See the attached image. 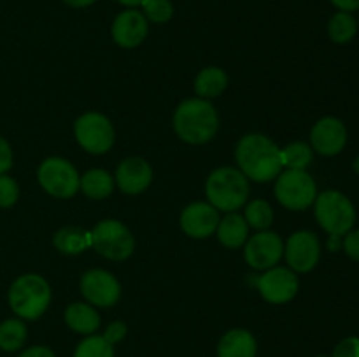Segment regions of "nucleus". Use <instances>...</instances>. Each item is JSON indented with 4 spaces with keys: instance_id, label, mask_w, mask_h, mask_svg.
I'll use <instances>...</instances> for the list:
<instances>
[{
    "instance_id": "34",
    "label": "nucleus",
    "mask_w": 359,
    "mask_h": 357,
    "mask_svg": "<svg viewBox=\"0 0 359 357\" xmlns=\"http://www.w3.org/2000/svg\"><path fill=\"white\" fill-rule=\"evenodd\" d=\"M13 149H11V144L7 142L6 136L0 135V175L7 174V172L13 168Z\"/></svg>"
},
{
    "instance_id": "40",
    "label": "nucleus",
    "mask_w": 359,
    "mask_h": 357,
    "mask_svg": "<svg viewBox=\"0 0 359 357\" xmlns=\"http://www.w3.org/2000/svg\"><path fill=\"white\" fill-rule=\"evenodd\" d=\"M353 170H354V174L359 175V156L353 161Z\"/></svg>"
},
{
    "instance_id": "23",
    "label": "nucleus",
    "mask_w": 359,
    "mask_h": 357,
    "mask_svg": "<svg viewBox=\"0 0 359 357\" xmlns=\"http://www.w3.org/2000/svg\"><path fill=\"white\" fill-rule=\"evenodd\" d=\"M81 189H83V192L88 198L104 200L112 195L114 178H112L109 172L102 170V168H93V170H88L81 177Z\"/></svg>"
},
{
    "instance_id": "16",
    "label": "nucleus",
    "mask_w": 359,
    "mask_h": 357,
    "mask_svg": "<svg viewBox=\"0 0 359 357\" xmlns=\"http://www.w3.org/2000/svg\"><path fill=\"white\" fill-rule=\"evenodd\" d=\"M219 210L209 202L189 203L181 214V227L191 238H209L219 224Z\"/></svg>"
},
{
    "instance_id": "13",
    "label": "nucleus",
    "mask_w": 359,
    "mask_h": 357,
    "mask_svg": "<svg viewBox=\"0 0 359 357\" xmlns=\"http://www.w3.org/2000/svg\"><path fill=\"white\" fill-rule=\"evenodd\" d=\"M81 293L86 298V301L93 307L100 308H111L121 298V286H119L118 279L112 273L105 272V270L95 268L88 270L83 276H81Z\"/></svg>"
},
{
    "instance_id": "5",
    "label": "nucleus",
    "mask_w": 359,
    "mask_h": 357,
    "mask_svg": "<svg viewBox=\"0 0 359 357\" xmlns=\"http://www.w3.org/2000/svg\"><path fill=\"white\" fill-rule=\"evenodd\" d=\"M314 214L319 226L328 234H344L356 223V209L344 192L337 189L319 192L314 202Z\"/></svg>"
},
{
    "instance_id": "11",
    "label": "nucleus",
    "mask_w": 359,
    "mask_h": 357,
    "mask_svg": "<svg viewBox=\"0 0 359 357\" xmlns=\"http://www.w3.org/2000/svg\"><path fill=\"white\" fill-rule=\"evenodd\" d=\"M284 255L283 238L273 231H258L248 238L244 244V259L251 268L265 270L273 268Z\"/></svg>"
},
{
    "instance_id": "18",
    "label": "nucleus",
    "mask_w": 359,
    "mask_h": 357,
    "mask_svg": "<svg viewBox=\"0 0 359 357\" xmlns=\"http://www.w3.org/2000/svg\"><path fill=\"white\" fill-rule=\"evenodd\" d=\"M216 354L217 357H256L258 343L248 329L235 328L221 336Z\"/></svg>"
},
{
    "instance_id": "6",
    "label": "nucleus",
    "mask_w": 359,
    "mask_h": 357,
    "mask_svg": "<svg viewBox=\"0 0 359 357\" xmlns=\"http://www.w3.org/2000/svg\"><path fill=\"white\" fill-rule=\"evenodd\" d=\"M276 198L284 209L302 212L314 205L318 198V186L305 170H286L277 175Z\"/></svg>"
},
{
    "instance_id": "29",
    "label": "nucleus",
    "mask_w": 359,
    "mask_h": 357,
    "mask_svg": "<svg viewBox=\"0 0 359 357\" xmlns=\"http://www.w3.org/2000/svg\"><path fill=\"white\" fill-rule=\"evenodd\" d=\"M142 10L140 13L146 16L147 21L151 23H167L174 16V6H172L170 0H144L140 4Z\"/></svg>"
},
{
    "instance_id": "17",
    "label": "nucleus",
    "mask_w": 359,
    "mask_h": 357,
    "mask_svg": "<svg viewBox=\"0 0 359 357\" xmlns=\"http://www.w3.org/2000/svg\"><path fill=\"white\" fill-rule=\"evenodd\" d=\"M114 182L126 195H140L153 182V168L144 158L130 156L119 163Z\"/></svg>"
},
{
    "instance_id": "27",
    "label": "nucleus",
    "mask_w": 359,
    "mask_h": 357,
    "mask_svg": "<svg viewBox=\"0 0 359 357\" xmlns=\"http://www.w3.org/2000/svg\"><path fill=\"white\" fill-rule=\"evenodd\" d=\"M244 219L249 224V227H255L258 231H265L272 226L273 223V210L269 202L265 200H252L245 203Z\"/></svg>"
},
{
    "instance_id": "4",
    "label": "nucleus",
    "mask_w": 359,
    "mask_h": 357,
    "mask_svg": "<svg viewBox=\"0 0 359 357\" xmlns=\"http://www.w3.org/2000/svg\"><path fill=\"white\" fill-rule=\"evenodd\" d=\"M7 301L18 318L37 321L51 303V287L44 276L37 273H25L11 284Z\"/></svg>"
},
{
    "instance_id": "26",
    "label": "nucleus",
    "mask_w": 359,
    "mask_h": 357,
    "mask_svg": "<svg viewBox=\"0 0 359 357\" xmlns=\"http://www.w3.org/2000/svg\"><path fill=\"white\" fill-rule=\"evenodd\" d=\"M312 158L314 150L305 142L287 144L284 149H280V163L287 170H305L312 163Z\"/></svg>"
},
{
    "instance_id": "32",
    "label": "nucleus",
    "mask_w": 359,
    "mask_h": 357,
    "mask_svg": "<svg viewBox=\"0 0 359 357\" xmlns=\"http://www.w3.org/2000/svg\"><path fill=\"white\" fill-rule=\"evenodd\" d=\"M342 248L353 261L359 262V230H351L344 234Z\"/></svg>"
},
{
    "instance_id": "31",
    "label": "nucleus",
    "mask_w": 359,
    "mask_h": 357,
    "mask_svg": "<svg viewBox=\"0 0 359 357\" xmlns=\"http://www.w3.org/2000/svg\"><path fill=\"white\" fill-rule=\"evenodd\" d=\"M330 357H359V336H347L340 340Z\"/></svg>"
},
{
    "instance_id": "35",
    "label": "nucleus",
    "mask_w": 359,
    "mask_h": 357,
    "mask_svg": "<svg viewBox=\"0 0 359 357\" xmlns=\"http://www.w3.org/2000/svg\"><path fill=\"white\" fill-rule=\"evenodd\" d=\"M18 357H56L55 352H53L49 346L46 345H34L28 346V349L21 350Z\"/></svg>"
},
{
    "instance_id": "1",
    "label": "nucleus",
    "mask_w": 359,
    "mask_h": 357,
    "mask_svg": "<svg viewBox=\"0 0 359 357\" xmlns=\"http://www.w3.org/2000/svg\"><path fill=\"white\" fill-rule=\"evenodd\" d=\"M238 170L255 182H270L283 172L280 149L262 133H248L235 149Z\"/></svg>"
},
{
    "instance_id": "12",
    "label": "nucleus",
    "mask_w": 359,
    "mask_h": 357,
    "mask_svg": "<svg viewBox=\"0 0 359 357\" xmlns=\"http://www.w3.org/2000/svg\"><path fill=\"white\" fill-rule=\"evenodd\" d=\"M284 258L294 273H307L318 266L321 258V244L318 234L302 230L291 234L284 245Z\"/></svg>"
},
{
    "instance_id": "41",
    "label": "nucleus",
    "mask_w": 359,
    "mask_h": 357,
    "mask_svg": "<svg viewBox=\"0 0 359 357\" xmlns=\"http://www.w3.org/2000/svg\"><path fill=\"white\" fill-rule=\"evenodd\" d=\"M316 357H328V356H323V354H319V356H316Z\"/></svg>"
},
{
    "instance_id": "37",
    "label": "nucleus",
    "mask_w": 359,
    "mask_h": 357,
    "mask_svg": "<svg viewBox=\"0 0 359 357\" xmlns=\"http://www.w3.org/2000/svg\"><path fill=\"white\" fill-rule=\"evenodd\" d=\"M342 238L340 234H330V240H328V248L332 252H337L342 248Z\"/></svg>"
},
{
    "instance_id": "8",
    "label": "nucleus",
    "mask_w": 359,
    "mask_h": 357,
    "mask_svg": "<svg viewBox=\"0 0 359 357\" xmlns=\"http://www.w3.org/2000/svg\"><path fill=\"white\" fill-rule=\"evenodd\" d=\"M37 178L42 189L55 198H72L81 189V177L76 167L58 156L48 158L39 164Z\"/></svg>"
},
{
    "instance_id": "15",
    "label": "nucleus",
    "mask_w": 359,
    "mask_h": 357,
    "mask_svg": "<svg viewBox=\"0 0 359 357\" xmlns=\"http://www.w3.org/2000/svg\"><path fill=\"white\" fill-rule=\"evenodd\" d=\"M149 31V21L140 10L126 9L119 13L112 21L111 34L118 46L125 49L137 48L144 42Z\"/></svg>"
},
{
    "instance_id": "19",
    "label": "nucleus",
    "mask_w": 359,
    "mask_h": 357,
    "mask_svg": "<svg viewBox=\"0 0 359 357\" xmlns=\"http://www.w3.org/2000/svg\"><path fill=\"white\" fill-rule=\"evenodd\" d=\"M217 240L226 248L244 247L249 238V224L245 223L244 217L237 212H230L224 216L217 224Z\"/></svg>"
},
{
    "instance_id": "42",
    "label": "nucleus",
    "mask_w": 359,
    "mask_h": 357,
    "mask_svg": "<svg viewBox=\"0 0 359 357\" xmlns=\"http://www.w3.org/2000/svg\"><path fill=\"white\" fill-rule=\"evenodd\" d=\"M358 28H359V18H358Z\"/></svg>"
},
{
    "instance_id": "39",
    "label": "nucleus",
    "mask_w": 359,
    "mask_h": 357,
    "mask_svg": "<svg viewBox=\"0 0 359 357\" xmlns=\"http://www.w3.org/2000/svg\"><path fill=\"white\" fill-rule=\"evenodd\" d=\"M118 2L121 4V6H125L126 9H137L144 0H118Z\"/></svg>"
},
{
    "instance_id": "2",
    "label": "nucleus",
    "mask_w": 359,
    "mask_h": 357,
    "mask_svg": "<svg viewBox=\"0 0 359 357\" xmlns=\"http://www.w3.org/2000/svg\"><path fill=\"white\" fill-rule=\"evenodd\" d=\"M172 122L179 139L193 146L210 142L219 130V115L214 105L198 97L179 104Z\"/></svg>"
},
{
    "instance_id": "33",
    "label": "nucleus",
    "mask_w": 359,
    "mask_h": 357,
    "mask_svg": "<svg viewBox=\"0 0 359 357\" xmlns=\"http://www.w3.org/2000/svg\"><path fill=\"white\" fill-rule=\"evenodd\" d=\"M126 331H128V328H126L125 322L114 321V322H111L107 328H105V332L102 336H104V338L107 340L111 345H116V343H119L125 340Z\"/></svg>"
},
{
    "instance_id": "14",
    "label": "nucleus",
    "mask_w": 359,
    "mask_h": 357,
    "mask_svg": "<svg viewBox=\"0 0 359 357\" xmlns=\"http://www.w3.org/2000/svg\"><path fill=\"white\" fill-rule=\"evenodd\" d=\"M347 144V128L339 118L326 115L311 130V147L321 156H337Z\"/></svg>"
},
{
    "instance_id": "7",
    "label": "nucleus",
    "mask_w": 359,
    "mask_h": 357,
    "mask_svg": "<svg viewBox=\"0 0 359 357\" xmlns=\"http://www.w3.org/2000/svg\"><path fill=\"white\" fill-rule=\"evenodd\" d=\"M91 247L111 261H125L133 254L135 238L132 231L116 219L100 220L91 231Z\"/></svg>"
},
{
    "instance_id": "3",
    "label": "nucleus",
    "mask_w": 359,
    "mask_h": 357,
    "mask_svg": "<svg viewBox=\"0 0 359 357\" xmlns=\"http://www.w3.org/2000/svg\"><path fill=\"white\" fill-rule=\"evenodd\" d=\"M249 192V178L233 167L216 168L205 182L207 202L226 214L242 209L248 203Z\"/></svg>"
},
{
    "instance_id": "10",
    "label": "nucleus",
    "mask_w": 359,
    "mask_h": 357,
    "mask_svg": "<svg viewBox=\"0 0 359 357\" xmlns=\"http://www.w3.org/2000/svg\"><path fill=\"white\" fill-rule=\"evenodd\" d=\"M256 287L265 301L272 304H284L297 296L300 282L293 270L273 266L256 279Z\"/></svg>"
},
{
    "instance_id": "20",
    "label": "nucleus",
    "mask_w": 359,
    "mask_h": 357,
    "mask_svg": "<svg viewBox=\"0 0 359 357\" xmlns=\"http://www.w3.org/2000/svg\"><path fill=\"white\" fill-rule=\"evenodd\" d=\"M65 322L77 335H95L100 328V315L90 303H72L65 310Z\"/></svg>"
},
{
    "instance_id": "25",
    "label": "nucleus",
    "mask_w": 359,
    "mask_h": 357,
    "mask_svg": "<svg viewBox=\"0 0 359 357\" xmlns=\"http://www.w3.org/2000/svg\"><path fill=\"white\" fill-rule=\"evenodd\" d=\"M358 20L353 13H344L339 10L332 16L328 23V35L335 44H347L353 41L358 34Z\"/></svg>"
},
{
    "instance_id": "38",
    "label": "nucleus",
    "mask_w": 359,
    "mask_h": 357,
    "mask_svg": "<svg viewBox=\"0 0 359 357\" xmlns=\"http://www.w3.org/2000/svg\"><path fill=\"white\" fill-rule=\"evenodd\" d=\"M63 2L70 7H76V9H83V7L93 6L97 0H63Z\"/></svg>"
},
{
    "instance_id": "22",
    "label": "nucleus",
    "mask_w": 359,
    "mask_h": 357,
    "mask_svg": "<svg viewBox=\"0 0 359 357\" xmlns=\"http://www.w3.org/2000/svg\"><path fill=\"white\" fill-rule=\"evenodd\" d=\"M228 86V76L223 69L219 66H207V69L200 70V74L195 79V93L198 98H216L226 90Z\"/></svg>"
},
{
    "instance_id": "9",
    "label": "nucleus",
    "mask_w": 359,
    "mask_h": 357,
    "mask_svg": "<svg viewBox=\"0 0 359 357\" xmlns=\"http://www.w3.org/2000/svg\"><path fill=\"white\" fill-rule=\"evenodd\" d=\"M74 135L77 144L86 153L100 156L105 154L114 144V128L107 115L100 112H86L79 115L74 125Z\"/></svg>"
},
{
    "instance_id": "21",
    "label": "nucleus",
    "mask_w": 359,
    "mask_h": 357,
    "mask_svg": "<svg viewBox=\"0 0 359 357\" xmlns=\"http://www.w3.org/2000/svg\"><path fill=\"white\" fill-rule=\"evenodd\" d=\"M53 244L62 254L77 255L91 247V231L81 230L77 226H65L56 231Z\"/></svg>"
},
{
    "instance_id": "28",
    "label": "nucleus",
    "mask_w": 359,
    "mask_h": 357,
    "mask_svg": "<svg viewBox=\"0 0 359 357\" xmlns=\"http://www.w3.org/2000/svg\"><path fill=\"white\" fill-rule=\"evenodd\" d=\"M74 357H116L114 345L102 335H90L77 343Z\"/></svg>"
},
{
    "instance_id": "24",
    "label": "nucleus",
    "mask_w": 359,
    "mask_h": 357,
    "mask_svg": "<svg viewBox=\"0 0 359 357\" xmlns=\"http://www.w3.org/2000/svg\"><path fill=\"white\" fill-rule=\"evenodd\" d=\"M28 338V329L23 318H6L0 322V350L2 352H18L23 349Z\"/></svg>"
},
{
    "instance_id": "30",
    "label": "nucleus",
    "mask_w": 359,
    "mask_h": 357,
    "mask_svg": "<svg viewBox=\"0 0 359 357\" xmlns=\"http://www.w3.org/2000/svg\"><path fill=\"white\" fill-rule=\"evenodd\" d=\"M20 198V186L11 175H0V209H11Z\"/></svg>"
},
{
    "instance_id": "36",
    "label": "nucleus",
    "mask_w": 359,
    "mask_h": 357,
    "mask_svg": "<svg viewBox=\"0 0 359 357\" xmlns=\"http://www.w3.org/2000/svg\"><path fill=\"white\" fill-rule=\"evenodd\" d=\"M333 6L339 10H344V13H354V10H359V0H330Z\"/></svg>"
}]
</instances>
